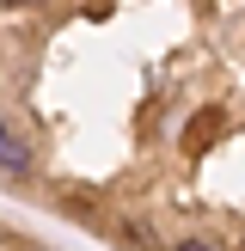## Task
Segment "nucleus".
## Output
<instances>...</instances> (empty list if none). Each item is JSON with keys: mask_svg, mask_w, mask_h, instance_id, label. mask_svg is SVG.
Segmentation results:
<instances>
[{"mask_svg": "<svg viewBox=\"0 0 245 251\" xmlns=\"http://www.w3.org/2000/svg\"><path fill=\"white\" fill-rule=\"evenodd\" d=\"M0 251H55V245H31V239H12V233H0Z\"/></svg>", "mask_w": 245, "mask_h": 251, "instance_id": "nucleus-1", "label": "nucleus"}]
</instances>
